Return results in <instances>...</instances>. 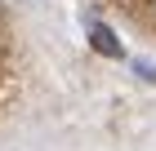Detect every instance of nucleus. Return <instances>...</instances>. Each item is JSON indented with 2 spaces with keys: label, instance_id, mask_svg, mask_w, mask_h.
Wrapping results in <instances>:
<instances>
[{
  "label": "nucleus",
  "instance_id": "1",
  "mask_svg": "<svg viewBox=\"0 0 156 151\" xmlns=\"http://www.w3.org/2000/svg\"><path fill=\"white\" fill-rule=\"evenodd\" d=\"M89 40H94V49L98 53H107V58H120V40L107 31L103 22H89Z\"/></svg>",
  "mask_w": 156,
  "mask_h": 151
}]
</instances>
